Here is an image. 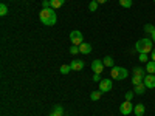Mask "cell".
<instances>
[{"label": "cell", "instance_id": "obj_1", "mask_svg": "<svg viewBox=\"0 0 155 116\" xmlns=\"http://www.w3.org/2000/svg\"><path fill=\"white\" fill-rule=\"evenodd\" d=\"M39 19H41V22L44 25H47V27H53L58 22V16H56L53 8H44L41 11V14H39Z\"/></svg>", "mask_w": 155, "mask_h": 116}, {"label": "cell", "instance_id": "obj_2", "mask_svg": "<svg viewBox=\"0 0 155 116\" xmlns=\"http://www.w3.org/2000/svg\"><path fill=\"white\" fill-rule=\"evenodd\" d=\"M152 45H153L152 39L144 37V39H140V40L135 44V50L138 51V53H144V54H147V53H152V50H153Z\"/></svg>", "mask_w": 155, "mask_h": 116}, {"label": "cell", "instance_id": "obj_3", "mask_svg": "<svg viewBox=\"0 0 155 116\" xmlns=\"http://www.w3.org/2000/svg\"><path fill=\"white\" fill-rule=\"evenodd\" d=\"M127 74H129V71L126 68H123V67H113V68H110V77H112V79H115V81L126 79Z\"/></svg>", "mask_w": 155, "mask_h": 116}, {"label": "cell", "instance_id": "obj_4", "mask_svg": "<svg viewBox=\"0 0 155 116\" xmlns=\"http://www.w3.org/2000/svg\"><path fill=\"white\" fill-rule=\"evenodd\" d=\"M70 40H71V44H73V45H78V47H79V45L84 42V36H82V33H81V31L74 30V31H71V33H70Z\"/></svg>", "mask_w": 155, "mask_h": 116}, {"label": "cell", "instance_id": "obj_5", "mask_svg": "<svg viewBox=\"0 0 155 116\" xmlns=\"http://www.w3.org/2000/svg\"><path fill=\"white\" fill-rule=\"evenodd\" d=\"M120 111H121V114H124V116L130 114V113L134 111V105H132V102H130V101H124L123 104L120 105Z\"/></svg>", "mask_w": 155, "mask_h": 116}, {"label": "cell", "instance_id": "obj_6", "mask_svg": "<svg viewBox=\"0 0 155 116\" xmlns=\"http://www.w3.org/2000/svg\"><path fill=\"white\" fill-rule=\"evenodd\" d=\"M112 87H113V84H112L110 79H102V81L99 82V92H102V93H109L110 90H112Z\"/></svg>", "mask_w": 155, "mask_h": 116}, {"label": "cell", "instance_id": "obj_7", "mask_svg": "<svg viewBox=\"0 0 155 116\" xmlns=\"http://www.w3.org/2000/svg\"><path fill=\"white\" fill-rule=\"evenodd\" d=\"M92 70H93L95 73L101 74L102 71H104V63H102V60H99V59H95V60L92 62Z\"/></svg>", "mask_w": 155, "mask_h": 116}, {"label": "cell", "instance_id": "obj_8", "mask_svg": "<svg viewBox=\"0 0 155 116\" xmlns=\"http://www.w3.org/2000/svg\"><path fill=\"white\" fill-rule=\"evenodd\" d=\"M143 84L146 85V88H155V76L153 74H146Z\"/></svg>", "mask_w": 155, "mask_h": 116}, {"label": "cell", "instance_id": "obj_9", "mask_svg": "<svg viewBox=\"0 0 155 116\" xmlns=\"http://www.w3.org/2000/svg\"><path fill=\"white\" fill-rule=\"evenodd\" d=\"M70 67H71L73 71H81V70L84 68V62H82L81 59H74V60L70 63Z\"/></svg>", "mask_w": 155, "mask_h": 116}, {"label": "cell", "instance_id": "obj_10", "mask_svg": "<svg viewBox=\"0 0 155 116\" xmlns=\"http://www.w3.org/2000/svg\"><path fill=\"white\" fill-rule=\"evenodd\" d=\"M79 51H81L82 54H90V53H92V45L87 44V42H82L79 45Z\"/></svg>", "mask_w": 155, "mask_h": 116}, {"label": "cell", "instance_id": "obj_11", "mask_svg": "<svg viewBox=\"0 0 155 116\" xmlns=\"http://www.w3.org/2000/svg\"><path fill=\"white\" fill-rule=\"evenodd\" d=\"M144 110H146V108H144L143 104H137V105L134 107V113H135L137 116H143V114H144Z\"/></svg>", "mask_w": 155, "mask_h": 116}, {"label": "cell", "instance_id": "obj_12", "mask_svg": "<svg viewBox=\"0 0 155 116\" xmlns=\"http://www.w3.org/2000/svg\"><path fill=\"white\" fill-rule=\"evenodd\" d=\"M146 92V85L144 84H138V85H135V88H134V93L135 95H143Z\"/></svg>", "mask_w": 155, "mask_h": 116}, {"label": "cell", "instance_id": "obj_13", "mask_svg": "<svg viewBox=\"0 0 155 116\" xmlns=\"http://www.w3.org/2000/svg\"><path fill=\"white\" fill-rule=\"evenodd\" d=\"M64 2H65V0H50L51 8H53V9H59V8L64 5Z\"/></svg>", "mask_w": 155, "mask_h": 116}, {"label": "cell", "instance_id": "obj_14", "mask_svg": "<svg viewBox=\"0 0 155 116\" xmlns=\"http://www.w3.org/2000/svg\"><path fill=\"white\" fill-rule=\"evenodd\" d=\"M146 71H147L149 74H153V73H155V62H153V60H149V62L146 63Z\"/></svg>", "mask_w": 155, "mask_h": 116}, {"label": "cell", "instance_id": "obj_15", "mask_svg": "<svg viewBox=\"0 0 155 116\" xmlns=\"http://www.w3.org/2000/svg\"><path fill=\"white\" fill-rule=\"evenodd\" d=\"M102 63H104V67H109V68H113V59L110 56H106L104 59H102Z\"/></svg>", "mask_w": 155, "mask_h": 116}, {"label": "cell", "instance_id": "obj_16", "mask_svg": "<svg viewBox=\"0 0 155 116\" xmlns=\"http://www.w3.org/2000/svg\"><path fill=\"white\" fill-rule=\"evenodd\" d=\"M144 71H146V70L140 68V67H135V68H134V76H141V77H144V76H146Z\"/></svg>", "mask_w": 155, "mask_h": 116}, {"label": "cell", "instance_id": "obj_17", "mask_svg": "<svg viewBox=\"0 0 155 116\" xmlns=\"http://www.w3.org/2000/svg\"><path fill=\"white\" fill-rule=\"evenodd\" d=\"M118 2L123 8H130L132 6V0H118Z\"/></svg>", "mask_w": 155, "mask_h": 116}, {"label": "cell", "instance_id": "obj_18", "mask_svg": "<svg viewBox=\"0 0 155 116\" xmlns=\"http://www.w3.org/2000/svg\"><path fill=\"white\" fill-rule=\"evenodd\" d=\"M98 5H99V3L96 2V0H92V2H90V5H88V9L92 11V12H95V11L98 9Z\"/></svg>", "mask_w": 155, "mask_h": 116}, {"label": "cell", "instance_id": "obj_19", "mask_svg": "<svg viewBox=\"0 0 155 116\" xmlns=\"http://www.w3.org/2000/svg\"><path fill=\"white\" fill-rule=\"evenodd\" d=\"M101 95H102V92H99V90H98V92H92V95H90V99H92V101H98V99L101 98Z\"/></svg>", "mask_w": 155, "mask_h": 116}, {"label": "cell", "instance_id": "obj_20", "mask_svg": "<svg viewBox=\"0 0 155 116\" xmlns=\"http://www.w3.org/2000/svg\"><path fill=\"white\" fill-rule=\"evenodd\" d=\"M143 79H144V77H141V76H134V77H132V84H134V85L143 84Z\"/></svg>", "mask_w": 155, "mask_h": 116}, {"label": "cell", "instance_id": "obj_21", "mask_svg": "<svg viewBox=\"0 0 155 116\" xmlns=\"http://www.w3.org/2000/svg\"><path fill=\"white\" fill-rule=\"evenodd\" d=\"M144 31L147 33V34H152L153 31H155V27L152 23H147V25H144Z\"/></svg>", "mask_w": 155, "mask_h": 116}, {"label": "cell", "instance_id": "obj_22", "mask_svg": "<svg viewBox=\"0 0 155 116\" xmlns=\"http://www.w3.org/2000/svg\"><path fill=\"white\" fill-rule=\"evenodd\" d=\"M70 71H71V67H70V65H62V67H61V73H62V74H68Z\"/></svg>", "mask_w": 155, "mask_h": 116}, {"label": "cell", "instance_id": "obj_23", "mask_svg": "<svg viewBox=\"0 0 155 116\" xmlns=\"http://www.w3.org/2000/svg\"><path fill=\"white\" fill-rule=\"evenodd\" d=\"M0 14H2V16H6V14H8V8H6L5 3L0 5Z\"/></svg>", "mask_w": 155, "mask_h": 116}, {"label": "cell", "instance_id": "obj_24", "mask_svg": "<svg viewBox=\"0 0 155 116\" xmlns=\"http://www.w3.org/2000/svg\"><path fill=\"white\" fill-rule=\"evenodd\" d=\"M70 53H71V54H78V53H81V51H79V47H78V45L70 47Z\"/></svg>", "mask_w": 155, "mask_h": 116}, {"label": "cell", "instance_id": "obj_25", "mask_svg": "<svg viewBox=\"0 0 155 116\" xmlns=\"http://www.w3.org/2000/svg\"><path fill=\"white\" fill-rule=\"evenodd\" d=\"M140 62H146V63H147V54L140 53Z\"/></svg>", "mask_w": 155, "mask_h": 116}, {"label": "cell", "instance_id": "obj_26", "mask_svg": "<svg viewBox=\"0 0 155 116\" xmlns=\"http://www.w3.org/2000/svg\"><path fill=\"white\" fill-rule=\"evenodd\" d=\"M54 111H58L59 114H62V116H64V108H62L61 105H56V107H54Z\"/></svg>", "mask_w": 155, "mask_h": 116}, {"label": "cell", "instance_id": "obj_27", "mask_svg": "<svg viewBox=\"0 0 155 116\" xmlns=\"http://www.w3.org/2000/svg\"><path fill=\"white\" fill-rule=\"evenodd\" d=\"M134 98V92H127L126 93V101H130Z\"/></svg>", "mask_w": 155, "mask_h": 116}, {"label": "cell", "instance_id": "obj_28", "mask_svg": "<svg viewBox=\"0 0 155 116\" xmlns=\"http://www.w3.org/2000/svg\"><path fill=\"white\" fill-rule=\"evenodd\" d=\"M93 81H95V82H101L102 79H101V76H99L98 73H95V74H93Z\"/></svg>", "mask_w": 155, "mask_h": 116}, {"label": "cell", "instance_id": "obj_29", "mask_svg": "<svg viewBox=\"0 0 155 116\" xmlns=\"http://www.w3.org/2000/svg\"><path fill=\"white\" fill-rule=\"evenodd\" d=\"M42 6H44V8H51L50 0H44V2H42Z\"/></svg>", "mask_w": 155, "mask_h": 116}, {"label": "cell", "instance_id": "obj_30", "mask_svg": "<svg viewBox=\"0 0 155 116\" xmlns=\"http://www.w3.org/2000/svg\"><path fill=\"white\" fill-rule=\"evenodd\" d=\"M50 116H62V114H59V113H58V111H53V113H51V114H50Z\"/></svg>", "mask_w": 155, "mask_h": 116}, {"label": "cell", "instance_id": "obj_31", "mask_svg": "<svg viewBox=\"0 0 155 116\" xmlns=\"http://www.w3.org/2000/svg\"><path fill=\"white\" fill-rule=\"evenodd\" d=\"M152 60H153V62H155V48H153V50H152Z\"/></svg>", "mask_w": 155, "mask_h": 116}, {"label": "cell", "instance_id": "obj_32", "mask_svg": "<svg viewBox=\"0 0 155 116\" xmlns=\"http://www.w3.org/2000/svg\"><path fill=\"white\" fill-rule=\"evenodd\" d=\"M96 2L101 5V3H106V2H109V0H96Z\"/></svg>", "mask_w": 155, "mask_h": 116}, {"label": "cell", "instance_id": "obj_33", "mask_svg": "<svg viewBox=\"0 0 155 116\" xmlns=\"http://www.w3.org/2000/svg\"><path fill=\"white\" fill-rule=\"evenodd\" d=\"M152 42H153V44H155V31H153V33H152Z\"/></svg>", "mask_w": 155, "mask_h": 116}, {"label": "cell", "instance_id": "obj_34", "mask_svg": "<svg viewBox=\"0 0 155 116\" xmlns=\"http://www.w3.org/2000/svg\"><path fill=\"white\" fill-rule=\"evenodd\" d=\"M153 3H155V0H153Z\"/></svg>", "mask_w": 155, "mask_h": 116}]
</instances>
